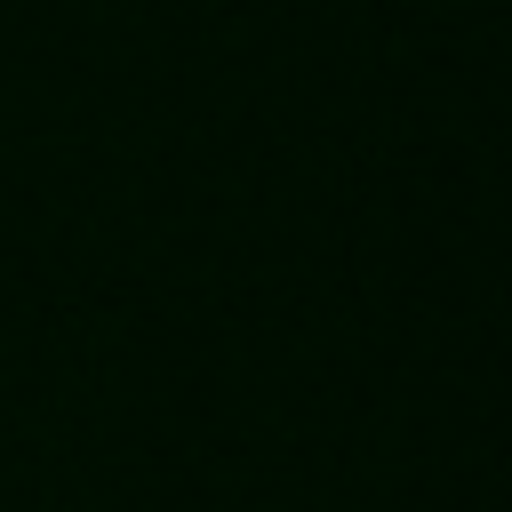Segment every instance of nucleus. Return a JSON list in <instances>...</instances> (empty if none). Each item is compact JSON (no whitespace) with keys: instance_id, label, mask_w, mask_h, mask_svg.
<instances>
[]
</instances>
